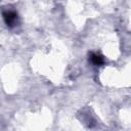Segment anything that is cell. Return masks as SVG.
I'll return each instance as SVG.
<instances>
[{"mask_svg":"<svg viewBox=\"0 0 131 131\" xmlns=\"http://www.w3.org/2000/svg\"><path fill=\"white\" fill-rule=\"evenodd\" d=\"M3 18L8 27H13L17 20V14L14 11H5L3 12Z\"/></svg>","mask_w":131,"mask_h":131,"instance_id":"obj_1","label":"cell"},{"mask_svg":"<svg viewBox=\"0 0 131 131\" xmlns=\"http://www.w3.org/2000/svg\"><path fill=\"white\" fill-rule=\"evenodd\" d=\"M90 60L95 66H101L104 62L103 57L100 54H97V53H91L90 54Z\"/></svg>","mask_w":131,"mask_h":131,"instance_id":"obj_2","label":"cell"}]
</instances>
